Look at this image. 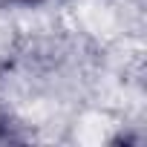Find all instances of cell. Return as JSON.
<instances>
[{"mask_svg":"<svg viewBox=\"0 0 147 147\" xmlns=\"http://www.w3.org/2000/svg\"><path fill=\"white\" fill-rule=\"evenodd\" d=\"M29 3H38V0H29Z\"/></svg>","mask_w":147,"mask_h":147,"instance_id":"obj_1","label":"cell"}]
</instances>
